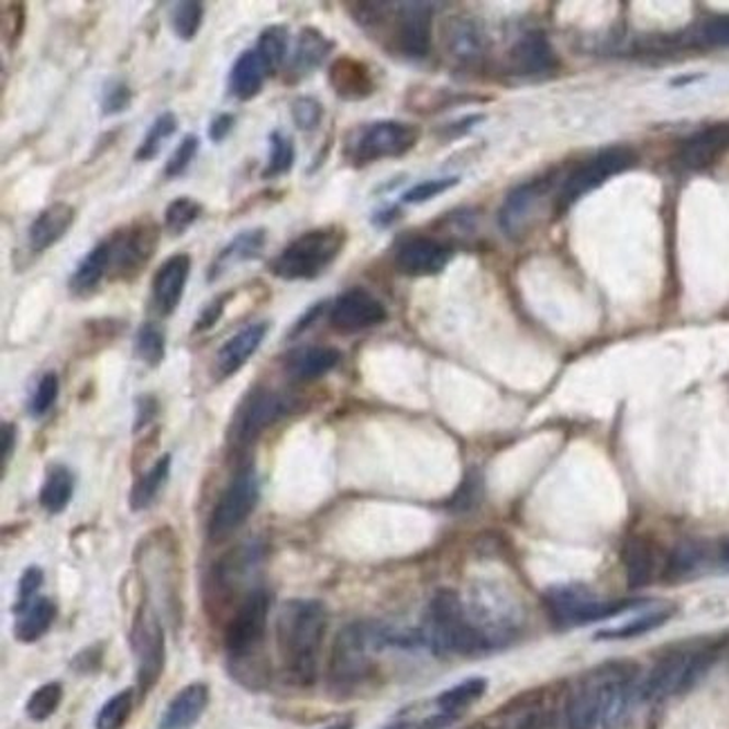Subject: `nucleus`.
Wrapping results in <instances>:
<instances>
[{"label": "nucleus", "mask_w": 729, "mask_h": 729, "mask_svg": "<svg viewBox=\"0 0 729 729\" xmlns=\"http://www.w3.org/2000/svg\"><path fill=\"white\" fill-rule=\"evenodd\" d=\"M633 662H604L575 681L566 698L568 729H604L620 722L640 696Z\"/></svg>", "instance_id": "nucleus-1"}, {"label": "nucleus", "mask_w": 729, "mask_h": 729, "mask_svg": "<svg viewBox=\"0 0 729 729\" xmlns=\"http://www.w3.org/2000/svg\"><path fill=\"white\" fill-rule=\"evenodd\" d=\"M75 496V474L66 465H49L38 491V502L47 515H62Z\"/></svg>", "instance_id": "nucleus-31"}, {"label": "nucleus", "mask_w": 729, "mask_h": 729, "mask_svg": "<svg viewBox=\"0 0 729 729\" xmlns=\"http://www.w3.org/2000/svg\"><path fill=\"white\" fill-rule=\"evenodd\" d=\"M342 355L336 349L330 346H306L297 349L286 360V373L295 382H312L330 373L340 364Z\"/></svg>", "instance_id": "nucleus-27"}, {"label": "nucleus", "mask_w": 729, "mask_h": 729, "mask_svg": "<svg viewBox=\"0 0 729 729\" xmlns=\"http://www.w3.org/2000/svg\"><path fill=\"white\" fill-rule=\"evenodd\" d=\"M323 308H325V301H321V303H314L295 325H292V330H290V340H292V336H297V334H301L310 323H314L317 319H319V314L323 312Z\"/></svg>", "instance_id": "nucleus-58"}, {"label": "nucleus", "mask_w": 729, "mask_h": 729, "mask_svg": "<svg viewBox=\"0 0 729 729\" xmlns=\"http://www.w3.org/2000/svg\"><path fill=\"white\" fill-rule=\"evenodd\" d=\"M131 103H133V90L126 81L115 79L103 86V95H101V115L103 118L120 115V112L131 108Z\"/></svg>", "instance_id": "nucleus-46"}, {"label": "nucleus", "mask_w": 729, "mask_h": 729, "mask_svg": "<svg viewBox=\"0 0 729 729\" xmlns=\"http://www.w3.org/2000/svg\"><path fill=\"white\" fill-rule=\"evenodd\" d=\"M393 41L409 59H424L431 49V5L427 3H402L393 12Z\"/></svg>", "instance_id": "nucleus-16"}, {"label": "nucleus", "mask_w": 729, "mask_h": 729, "mask_svg": "<svg viewBox=\"0 0 729 729\" xmlns=\"http://www.w3.org/2000/svg\"><path fill=\"white\" fill-rule=\"evenodd\" d=\"M554 52L550 41L541 32H530L521 36L512 52H510V66L517 75L530 77L548 73L554 66Z\"/></svg>", "instance_id": "nucleus-24"}, {"label": "nucleus", "mask_w": 729, "mask_h": 729, "mask_svg": "<svg viewBox=\"0 0 729 729\" xmlns=\"http://www.w3.org/2000/svg\"><path fill=\"white\" fill-rule=\"evenodd\" d=\"M168 474H172V456L164 454L135 481L131 496H129L133 512H142V510L151 508L153 500L162 491L164 483L168 481Z\"/></svg>", "instance_id": "nucleus-34"}, {"label": "nucleus", "mask_w": 729, "mask_h": 729, "mask_svg": "<svg viewBox=\"0 0 729 729\" xmlns=\"http://www.w3.org/2000/svg\"><path fill=\"white\" fill-rule=\"evenodd\" d=\"M452 256V247H446L444 243L427 236H416L398 247L393 265L405 276H433L446 267Z\"/></svg>", "instance_id": "nucleus-17"}, {"label": "nucleus", "mask_w": 729, "mask_h": 729, "mask_svg": "<svg viewBox=\"0 0 729 729\" xmlns=\"http://www.w3.org/2000/svg\"><path fill=\"white\" fill-rule=\"evenodd\" d=\"M110 245V280H126L131 284L137 278L151 258L157 252L159 241V228L153 220H137L133 224H124V228L112 232L108 239Z\"/></svg>", "instance_id": "nucleus-8"}, {"label": "nucleus", "mask_w": 729, "mask_h": 729, "mask_svg": "<svg viewBox=\"0 0 729 729\" xmlns=\"http://www.w3.org/2000/svg\"><path fill=\"white\" fill-rule=\"evenodd\" d=\"M234 124H236V118L232 115V112H218V115L207 126V135L213 144H220L230 137V133L234 131Z\"/></svg>", "instance_id": "nucleus-56"}, {"label": "nucleus", "mask_w": 729, "mask_h": 729, "mask_svg": "<svg viewBox=\"0 0 729 729\" xmlns=\"http://www.w3.org/2000/svg\"><path fill=\"white\" fill-rule=\"evenodd\" d=\"M330 325L336 332L353 334L386 321V308L379 299L362 288H353L334 299L330 308Z\"/></svg>", "instance_id": "nucleus-14"}, {"label": "nucleus", "mask_w": 729, "mask_h": 729, "mask_svg": "<svg viewBox=\"0 0 729 729\" xmlns=\"http://www.w3.org/2000/svg\"><path fill=\"white\" fill-rule=\"evenodd\" d=\"M261 56V62L265 64L267 75H278L280 68L286 66L288 52H290V32L288 25H267L256 41L254 47Z\"/></svg>", "instance_id": "nucleus-35"}, {"label": "nucleus", "mask_w": 729, "mask_h": 729, "mask_svg": "<svg viewBox=\"0 0 729 729\" xmlns=\"http://www.w3.org/2000/svg\"><path fill=\"white\" fill-rule=\"evenodd\" d=\"M77 211L68 202H54L45 207L30 224V247L34 252H45L59 243L75 224Z\"/></svg>", "instance_id": "nucleus-21"}, {"label": "nucleus", "mask_w": 729, "mask_h": 729, "mask_svg": "<svg viewBox=\"0 0 729 729\" xmlns=\"http://www.w3.org/2000/svg\"><path fill=\"white\" fill-rule=\"evenodd\" d=\"M446 49L452 52L461 62H474L485 49L483 30L472 19H452L444 30Z\"/></svg>", "instance_id": "nucleus-32"}, {"label": "nucleus", "mask_w": 729, "mask_h": 729, "mask_svg": "<svg viewBox=\"0 0 729 729\" xmlns=\"http://www.w3.org/2000/svg\"><path fill=\"white\" fill-rule=\"evenodd\" d=\"M459 183H461V178H456V176L427 180V183H420V185L411 187V189L402 196V200H405L407 205H420V202H427V200H431V198H435V196H440V194H444V191H449V189H454Z\"/></svg>", "instance_id": "nucleus-49"}, {"label": "nucleus", "mask_w": 729, "mask_h": 729, "mask_svg": "<svg viewBox=\"0 0 729 729\" xmlns=\"http://www.w3.org/2000/svg\"><path fill=\"white\" fill-rule=\"evenodd\" d=\"M59 388H62V384H59V377H56V373H45L38 379V384L32 393V400H30V407H27L30 416L36 418V420L47 416L49 409L54 407L56 398H59Z\"/></svg>", "instance_id": "nucleus-45"}, {"label": "nucleus", "mask_w": 729, "mask_h": 729, "mask_svg": "<svg viewBox=\"0 0 729 729\" xmlns=\"http://www.w3.org/2000/svg\"><path fill=\"white\" fill-rule=\"evenodd\" d=\"M191 274V256H168L155 272L151 284V308L157 317H172L185 297L187 280Z\"/></svg>", "instance_id": "nucleus-15"}, {"label": "nucleus", "mask_w": 729, "mask_h": 729, "mask_svg": "<svg viewBox=\"0 0 729 729\" xmlns=\"http://www.w3.org/2000/svg\"><path fill=\"white\" fill-rule=\"evenodd\" d=\"M390 647V629L379 625H349L340 631L332 647L328 678L336 692H351L371 673V653Z\"/></svg>", "instance_id": "nucleus-6"}, {"label": "nucleus", "mask_w": 729, "mask_h": 729, "mask_svg": "<svg viewBox=\"0 0 729 729\" xmlns=\"http://www.w3.org/2000/svg\"><path fill=\"white\" fill-rule=\"evenodd\" d=\"M420 140V129L407 122L382 120L357 131L349 142L346 155L355 166H364L386 157L407 155Z\"/></svg>", "instance_id": "nucleus-10"}, {"label": "nucleus", "mask_w": 729, "mask_h": 729, "mask_svg": "<svg viewBox=\"0 0 729 729\" xmlns=\"http://www.w3.org/2000/svg\"><path fill=\"white\" fill-rule=\"evenodd\" d=\"M325 629L328 610L317 599H290L280 608L276 617V647L280 671L290 685H314Z\"/></svg>", "instance_id": "nucleus-2"}, {"label": "nucleus", "mask_w": 729, "mask_h": 729, "mask_svg": "<svg viewBox=\"0 0 729 729\" xmlns=\"http://www.w3.org/2000/svg\"><path fill=\"white\" fill-rule=\"evenodd\" d=\"M292 409V402L284 396V393H276L269 388H254L247 393V398L241 402L230 438L234 444H252L267 427L278 422L288 411Z\"/></svg>", "instance_id": "nucleus-13"}, {"label": "nucleus", "mask_w": 729, "mask_h": 729, "mask_svg": "<svg viewBox=\"0 0 729 729\" xmlns=\"http://www.w3.org/2000/svg\"><path fill=\"white\" fill-rule=\"evenodd\" d=\"M135 355L151 368L159 366L166 357V336L164 330L153 323L144 321L135 334Z\"/></svg>", "instance_id": "nucleus-42"}, {"label": "nucleus", "mask_w": 729, "mask_h": 729, "mask_svg": "<svg viewBox=\"0 0 729 729\" xmlns=\"http://www.w3.org/2000/svg\"><path fill=\"white\" fill-rule=\"evenodd\" d=\"M131 649L137 664V689L140 694H148L157 685L166 664L164 629L157 612L148 604H142L135 612L131 627Z\"/></svg>", "instance_id": "nucleus-11"}, {"label": "nucleus", "mask_w": 729, "mask_h": 729, "mask_svg": "<svg viewBox=\"0 0 729 729\" xmlns=\"http://www.w3.org/2000/svg\"><path fill=\"white\" fill-rule=\"evenodd\" d=\"M267 330H269L267 321H254V323L241 328L234 336H230V340L224 342L216 353V362H213L216 377L218 379L234 377L261 349V344L267 336Z\"/></svg>", "instance_id": "nucleus-18"}, {"label": "nucleus", "mask_w": 729, "mask_h": 729, "mask_svg": "<svg viewBox=\"0 0 729 729\" xmlns=\"http://www.w3.org/2000/svg\"><path fill=\"white\" fill-rule=\"evenodd\" d=\"M261 494L258 476L252 467H243L232 483L220 494L216 508L209 519V537L211 541H222L234 534L256 510Z\"/></svg>", "instance_id": "nucleus-12"}, {"label": "nucleus", "mask_w": 729, "mask_h": 729, "mask_svg": "<svg viewBox=\"0 0 729 729\" xmlns=\"http://www.w3.org/2000/svg\"><path fill=\"white\" fill-rule=\"evenodd\" d=\"M135 707V689H124L110 696L95 716V729H122Z\"/></svg>", "instance_id": "nucleus-40"}, {"label": "nucleus", "mask_w": 729, "mask_h": 729, "mask_svg": "<svg viewBox=\"0 0 729 729\" xmlns=\"http://www.w3.org/2000/svg\"><path fill=\"white\" fill-rule=\"evenodd\" d=\"M265 64L261 62V56L256 49H245L243 54H239V59L232 66L230 73V95L236 101H252L254 97L261 95L263 86H265Z\"/></svg>", "instance_id": "nucleus-30"}, {"label": "nucleus", "mask_w": 729, "mask_h": 729, "mask_svg": "<svg viewBox=\"0 0 729 729\" xmlns=\"http://www.w3.org/2000/svg\"><path fill=\"white\" fill-rule=\"evenodd\" d=\"M673 608L664 606V608H651L644 615L636 617V620L620 625V627H610V629H601L595 638L597 640H629V638H638L644 633H651L655 629H660L664 622L671 620Z\"/></svg>", "instance_id": "nucleus-37"}, {"label": "nucleus", "mask_w": 729, "mask_h": 729, "mask_svg": "<svg viewBox=\"0 0 729 729\" xmlns=\"http://www.w3.org/2000/svg\"><path fill=\"white\" fill-rule=\"evenodd\" d=\"M230 299H232V292H222V295L213 297V299L200 310V314H198V319H196V323H194V332H207V330H211V328L220 321V317L224 314V308H228Z\"/></svg>", "instance_id": "nucleus-52"}, {"label": "nucleus", "mask_w": 729, "mask_h": 729, "mask_svg": "<svg viewBox=\"0 0 729 729\" xmlns=\"http://www.w3.org/2000/svg\"><path fill=\"white\" fill-rule=\"evenodd\" d=\"M424 642L438 653L476 655L494 649L456 590H438L427 608Z\"/></svg>", "instance_id": "nucleus-4"}, {"label": "nucleus", "mask_w": 729, "mask_h": 729, "mask_svg": "<svg viewBox=\"0 0 729 729\" xmlns=\"http://www.w3.org/2000/svg\"><path fill=\"white\" fill-rule=\"evenodd\" d=\"M323 729H353V720H336V722H332V725H328V727H323Z\"/></svg>", "instance_id": "nucleus-60"}, {"label": "nucleus", "mask_w": 729, "mask_h": 729, "mask_svg": "<svg viewBox=\"0 0 729 729\" xmlns=\"http://www.w3.org/2000/svg\"><path fill=\"white\" fill-rule=\"evenodd\" d=\"M633 162H636V153L631 148L610 146V148L599 151L584 164H579L568 176V180L561 185V189L554 198L556 213L568 211L577 200H582L590 191L599 189L604 183H608L617 174H622V172H627V168H631Z\"/></svg>", "instance_id": "nucleus-9"}, {"label": "nucleus", "mask_w": 729, "mask_h": 729, "mask_svg": "<svg viewBox=\"0 0 729 729\" xmlns=\"http://www.w3.org/2000/svg\"><path fill=\"white\" fill-rule=\"evenodd\" d=\"M202 21H205V5L198 3V0H180V3H176L172 10L174 34L185 43L198 36Z\"/></svg>", "instance_id": "nucleus-43"}, {"label": "nucleus", "mask_w": 729, "mask_h": 729, "mask_svg": "<svg viewBox=\"0 0 729 729\" xmlns=\"http://www.w3.org/2000/svg\"><path fill=\"white\" fill-rule=\"evenodd\" d=\"M178 131V118L176 112L172 110H164L159 115L153 120V124L148 126L142 144L135 151V159L137 162H148L153 157L159 155L162 146L168 142V137H174V133Z\"/></svg>", "instance_id": "nucleus-38"}, {"label": "nucleus", "mask_w": 729, "mask_h": 729, "mask_svg": "<svg viewBox=\"0 0 729 729\" xmlns=\"http://www.w3.org/2000/svg\"><path fill=\"white\" fill-rule=\"evenodd\" d=\"M202 216V205L194 198H176L166 205L164 230L172 239H180L191 230V224Z\"/></svg>", "instance_id": "nucleus-39"}, {"label": "nucleus", "mask_w": 729, "mask_h": 729, "mask_svg": "<svg viewBox=\"0 0 729 729\" xmlns=\"http://www.w3.org/2000/svg\"><path fill=\"white\" fill-rule=\"evenodd\" d=\"M108 274H110V245L108 241H101L77 263L68 280V288L75 297H88L101 286V280L108 278Z\"/></svg>", "instance_id": "nucleus-28"}, {"label": "nucleus", "mask_w": 729, "mask_h": 729, "mask_svg": "<svg viewBox=\"0 0 729 729\" xmlns=\"http://www.w3.org/2000/svg\"><path fill=\"white\" fill-rule=\"evenodd\" d=\"M14 615H16V622H14L16 640L32 644L49 631L54 617H56V606H54V601H49L45 597H36L30 606L16 610Z\"/></svg>", "instance_id": "nucleus-33"}, {"label": "nucleus", "mask_w": 729, "mask_h": 729, "mask_svg": "<svg viewBox=\"0 0 729 729\" xmlns=\"http://www.w3.org/2000/svg\"><path fill=\"white\" fill-rule=\"evenodd\" d=\"M722 561H727V564H729V541H725V545H722Z\"/></svg>", "instance_id": "nucleus-61"}, {"label": "nucleus", "mask_w": 729, "mask_h": 729, "mask_svg": "<svg viewBox=\"0 0 729 729\" xmlns=\"http://www.w3.org/2000/svg\"><path fill=\"white\" fill-rule=\"evenodd\" d=\"M290 115L295 120V126L303 133L314 131L321 124L323 118V106L314 97H297L290 106Z\"/></svg>", "instance_id": "nucleus-48"}, {"label": "nucleus", "mask_w": 729, "mask_h": 729, "mask_svg": "<svg viewBox=\"0 0 729 729\" xmlns=\"http://www.w3.org/2000/svg\"><path fill=\"white\" fill-rule=\"evenodd\" d=\"M346 232L336 224L301 234L280 250L267 269L280 280H312L321 276L346 247Z\"/></svg>", "instance_id": "nucleus-5"}, {"label": "nucleus", "mask_w": 729, "mask_h": 729, "mask_svg": "<svg viewBox=\"0 0 729 729\" xmlns=\"http://www.w3.org/2000/svg\"><path fill=\"white\" fill-rule=\"evenodd\" d=\"M729 146V126L718 124L700 133H694L681 151V159L687 168H707L711 166Z\"/></svg>", "instance_id": "nucleus-26"}, {"label": "nucleus", "mask_w": 729, "mask_h": 729, "mask_svg": "<svg viewBox=\"0 0 729 729\" xmlns=\"http://www.w3.org/2000/svg\"><path fill=\"white\" fill-rule=\"evenodd\" d=\"M332 47H334V43L321 30L303 27L297 36L295 54L290 59V66H288L290 81L301 79V77L310 75L312 70H317L328 59V54L332 52Z\"/></svg>", "instance_id": "nucleus-25"}, {"label": "nucleus", "mask_w": 729, "mask_h": 729, "mask_svg": "<svg viewBox=\"0 0 729 729\" xmlns=\"http://www.w3.org/2000/svg\"><path fill=\"white\" fill-rule=\"evenodd\" d=\"M265 241H267V232L263 228H252V230L236 234L228 245L220 247V252L209 263V267H207L209 284H213V280L228 274L232 267L258 258V254L265 247Z\"/></svg>", "instance_id": "nucleus-19"}, {"label": "nucleus", "mask_w": 729, "mask_h": 729, "mask_svg": "<svg viewBox=\"0 0 729 729\" xmlns=\"http://www.w3.org/2000/svg\"><path fill=\"white\" fill-rule=\"evenodd\" d=\"M541 196H543V183H528L505 198L498 211V224L505 236L512 241L523 236Z\"/></svg>", "instance_id": "nucleus-20"}, {"label": "nucleus", "mask_w": 729, "mask_h": 729, "mask_svg": "<svg viewBox=\"0 0 729 729\" xmlns=\"http://www.w3.org/2000/svg\"><path fill=\"white\" fill-rule=\"evenodd\" d=\"M384 729H422V718H413V716H398L396 720H390Z\"/></svg>", "instance_id": "nucleus-59"}, {"label": "nucleus", "mask_w": 729, "mask_h": 729, "mask_svg": "<svg viewBox=\"0 0 729 729\" xmlns=\"http://www.w3.org/2000/svg\"><path fill=\"white\" fill-rule=\"evenodd\" d=\"M622 564L627 571L629 588L638 590L653 582L658 571V550L644 537H633L625 543L622 550Z\"/></svg>", "instance_id": "nucleus-29"}, {"label": "nucleus", "mask_w": 729, "mask_h": 729, "mask_svg": "<svg viewBox=\"0 0 729 729\" xmlns=\"http://www.w3.org/2000/svg\"><path fill=\"white\" fill-rule=\"evenodd\" d=\"M198 148H200V137L194 135V133L185 135L183 142L176 146L174 155L168 157V162L164 166V178L166 180H174V178L183 176L187 172V168L191 166L194 157L198 155Z\"/></svg>", "instance_id": "nucleus-47"}, {"label": "nucleus", "mask_w": 729, "mask_h": 729, "mask_svg": "<svg viewBox=\"0 0 729 729\" xmlns=\"http://www.w3.org/2000/svg\"><path fill=\"white\" fill-rule=\"evenodd\" d=\"M157 416V400L153 396H148V393H144V396H140L135 400V422H133V431H142L146 424H151Z\"/></svg>", "instance_id": "nucleus-57"}, {"label": "nucleus", "mask_w": 729, "mask_h": 729, "mask_svg": "<svg viewBox=\"0 0 729 729\" xmlns=\"http://www.w3.org/2000/svg\"><path fill=\"white\" fill-rule=\"evenodd\" d=\"M272 597L263 588L250 590L234 617L224 629V651L230 655L232 673L243 683L252 685L254 681L263 683L261 671V644L265 640V627L269 615Z\"/></svg>", "instance_id": "nucleus-3"}, {"label": "nucleus", "mask_w": 729, "mask_h": 729, "mask_svg": "<svg viewBox=\"0 0 729 729\" xmlns=\"http://www.w3.org/2000/svg\"><path fill=\"white\" fill-rule=\"evenodd\" d=\"M23 30H25V5L23 3L5 5V12H3V38H5L8 47L14 49V45L23 36Z\"/></svg>", "instance_id": "nucleus-50"}, {"label": "nucleus", "mask_w": 729, "mask_h": 729, "mask_svg": "<svg viewBox=\"0 0 729 729\" xmlns=\"http://www.w3.org/2000/svg\"><path fill=\"white\" fill-rule=\"evenodd\" d=\"M43 586V571L38 566H30L23 575H21V582H19V595H16V601H14V612L30 606L34 599H36V593L41 590Z\"/></svg>", "instance_id": "nucleus-51"}, {"label": "nucleus", "mask_w": 729, "mask_h": 729, "mask_svg": "<svg viewBox=\"0 0 729 729\" xmlns=\"http://www.w3.org/2000/svg\"><path fill=\"white\" fill-rule=\"evenodd\" d=\"M295 142L284 131L269 133V157L267 166L263 168V178H280L290 174L295 166Z\"/></svg>", "instance_id": "nucleus-41"}, {"label": "nucleus", "mask_w": 729, "mask_h": 729, "mask_svg": "<svg viewBox=\"0 0 729 729\" xmlns=\"http://www.w3.org/2000/svg\"><path fill=\"white\" fill-rule=\"evenodd\" d=\"M485 692H487V678H467L454 687H449L446 692H442L433 700V705L438 711L461 718V714L467 711L474 703H478L485 696Z\"/></svg>", "instance_id": "nucleus-36"}, {"label": "nucleus", "mask_w": 729, "mask_h": 729, "mask_svg": "<svg viewBox=\"0 0 729 729\" xmlns=\"http://www.w3.org/2000/svg\"><path fill=\"white\" fill-rule=\"evenodd\" d=\"M14 446H16V427L12 422H3V427H0V476H5L8 472Z\"/></svg>", "instance_id": "nucleus-54"}, {"label": "nucleus", "mask_w": 729, "mask_h": 729, "mask_svg": "<svg viewBox=\"0 0 729 729\" xmlns=\"http://www.w3.org/2000/svg\"><path fill=\"white\" fill-rule=\"evenodd\" d=\"M330 86L334 95H340L346 101H357L368 97L375 90V81L366 64L351 59V56H342L330 66L328 73Z\"/></svg>", "instance_id": "nucleus-23"}, {"label": "nucleus", "mask_w": 729, "mask_h": 729, "mask_svg": "<svg viewBox=\"0 0 729 729\" xmlns=\"http://www.w3.org/2000/svg\"><path fill=\"white\" fill-rule=\"evenodd\" d=\"M700 556H703V552L696 545L685 543V545H681L676 552L671 554V568L676 571V573H687V571H692L698 564Z\"/></svg>", "instance_id": "nucleus-55"}, {"label": "nucleus", "mask_w": 729, "mask_h": 729, "mask_svg": "<svg viewBox=\"0 0 729 729\" xmlns=\"http://www.w3.org/2000/svg\"><path fill=\"white\" fill-rule=\"evenodd\" d=\"M64 700V687L62 683H47L41 685L27 700L25 705V714L27 718H32L34 722H43L47 720L56 709H59Z\"/></svg>", "instance_id": "nucleus-44"}, {"label": "nucleus", "mask_w": 729, "mask_h": 729, "mask_svg": "<svg viewBox=\"0 0 729 729\" xmlns=\"http://www.w3.org/2000/svg\"><path fill=\"white\" fill-rule=\"evenodd\" d=\"M718 649L711 644L678 647L662 655L640 683V698L655 703L687 692L714 664Z\"/></svg>", "instance_id": "nucleus-7"}, {"label": "nucleus", "mask_w": 729, "mask_h": 729, "mask_svg": "<svg viewBox=\"0 0 729 729\" xmlns=\"http://www.w3.org/2000/svg\"><path fill=\"white\" fill-rule=\"evenodd\" d=\"M703 38L709 45L729 47V16H716L703 25Z\"/></svg>", "instance_id": "nucleus-53"}, {"label": "nucleus", "mask_w": 729, "mask_h": 729, "mask_svg": "<svg viewBox=\"0 0 729 729\" xmlns=\"http://www.w3.org/2000/svg\"><path fill=\"white\" fill-rule=\"evenodd\" d=\"M209 705V687L205 683H191L180 689L162 711L157 729H191Z\"/></svg>", "instance_id": "nucleus-22"}]
</instances>
